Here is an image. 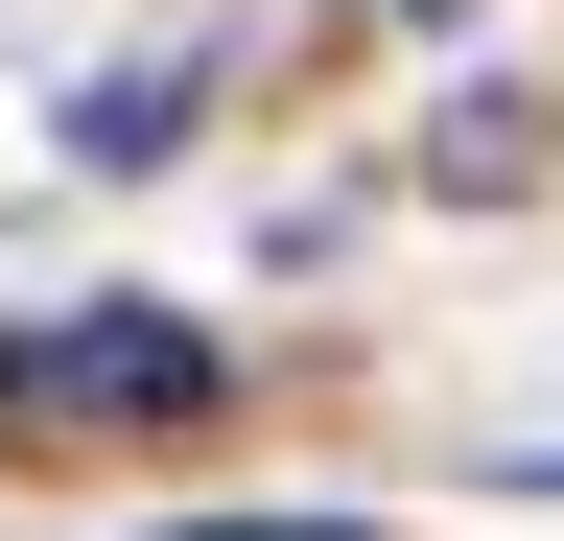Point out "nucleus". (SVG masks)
<instances>
[{"label": "nucleus", "instance_id": "1", "mask_svg": "<svg viewBox=\"0 0 564 541\" xmlns=\"http://www.w3.org/2000/svg\"><path fill=\"white\" fill-rule=\"evenodd\" d=\"M212 306H24L0 329V447L24 470H141V447H212Z\"/></svg>", "mask_w": 564, "mask_h": 541}, {"label": "nucleus", "instance_id": "2", "mask_svg": "<svg viewBox=\"0 0 564 541\" xmlns=\"http://www.w3.org/2000/svg\"><path fill=\"white\" fill-rule=\"evenodd\" d=\"M70 142H95V165H165V142H188V72H118L95 118H70Z\"/></svg>", "mask_w": 564, "mask_h": 541}, {"label": "nucleus", "instance_id": "3", "mask_svg": "<svg viewBox=\"0 0 564 541\" xmlns=\"http://www.w3.org/2000/svg\"><path fill=\"white\" fill-rule=\"evenodd\" d=\"M165 541H377V518H165Z\"/></svg>", "mask_w": 564, "mask_h": 541}, {"label": "nucleus", "instance_id": "4", "mask_svg": "<svg viewBox=\"0 0 564 541\" xmlns=\"http://www.w3.org/2000/svg\"><path fill=\"white\" fill-rule=\"evenodd\" d=\"M400 24H447V0H400Z\"/></svg>", "mask_w": 564, "mask_h": 541}]
</instances>
